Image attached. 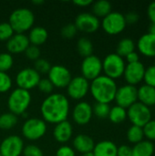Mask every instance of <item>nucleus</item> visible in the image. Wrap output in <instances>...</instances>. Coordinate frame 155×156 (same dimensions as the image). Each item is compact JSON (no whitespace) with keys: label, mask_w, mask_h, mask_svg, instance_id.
Masks as SVG:
<instances>
[{"label":"nucleus","mask_w":155,"mask_h":156,"mask_svg":"<svg viewBox=\"0 0 155 156\" xmlns=\"http://www.w3.org/2000/svg\"><path fill=\"white\" fill-rule=\"evenodd\" d=\"M70 111L69 99L61 93H51L41 103L40 112L46 122L58 124L66 121Z\"/></svg>","instance_id":"1"},{"label":"nucleus","mask_w":155,"mask_h":156,"mask_svg":"<svg viewBox=\"0 0 155 156\" xmlns=\"http://www.w3.org/2000/svg\"><path fill=\"white\" fill-rule=\"evenodd\" d=\"M117 89L116 81L105 75H100L90 82V92L99 103L110 104L113 101Z\"/></svg>","instance_id":"2"},{"label":"nucleus","mask_w":155,"mask_h":156,"mask_svg":"<svg viewBox=\"0 0 155 156\" xmlns=\"http://www.w3.org/2000/svg\"><path fill=\"white\" fill-rule=\"evenodd\" d=\"M35 22L34 13L28 8H17L15 9L10 16L8 23L12 27L15 33H22L31 29Z\"/></svg>","instance_id":"3"},{"label":"nucleus","mask_w":155,"mask_h":156,"mask_svg":"<svg viewBox=\"0 0 155 156\" xmlns=\"http://www.w3.org/2000/svg\"><path fill=\"white\" fill-rule=\"evenodd\" d=\"M31 94L29 91L16 88L11 91L7 99V107L10 112L18 116L24 115L31 104Z\"/></svg>","instance_id":"4"},{"label":"nucleus","mask_w":155,"mask_h":156,"mask_svg":"<svg viewBox=\"0 0 155 156\" xmlns=\"http://www.w3.org/2000/svg\"><path fill=\"white\" fill-rule=\"evenodd\" d=\"M125 67L124 58L116 53L107 55L102 60V71L104 75L114 80L123 76Z\"/></svg>","instance_id":"5"},{"label":"nucleus","mask_w":155,"mask_h":156,"mask_svg":"<svg viewBox=\"0 0 155 156\" xmlns=\"http://www.w3.org/2000/svg\"><path fill=\"white\" fill-rule=\"evenodd\" d=\"M47 133V122L43 119L29 118L22 126V134L28 141H37Z\"/></svg>","instance_id":"6"},{"label":"nucleus","mask_w":155,"mask_h":156,"mask_svg":"<svg viewBox=\"0 0 155 156\" xmlns=\"http://www.w3.org/2000/svg\"><path fill=\"white\" fill-rule=\"evenodd\" d=\"M127 118L132 125L143 128L152 120V112L149 107L137 101L127 109Z\"/></svg>","instance_id":"7"},{"label":"nucleus","mask_w":155,"mask_h":156,"mask_svg":"<svg viewBox=\"0 0 155 156\" xmlns=\"http://www.w3.org/2000/svg\"><path fill=\"white\" fill-rule=\"evenodd\" d=\"M100 26L107 34L118 35L125 29L127 23L123 14L111 11L108 16L102 18Z\"/></svg>","instance_id":"8"},{"label":"nucleus","mask_w":155,"mask_h":156,"mask_svg":"<svg viewBox=\"0 0 155 156\" xmlns=\"http://www.w3.org/2000/svg\"><path fill=\"white\" fill-rule=\"evenodd\" d=\"M40 80V74L34 68H25L16 74V83L17 88L29 91L37 87Z\"/></svg>","instance_id":"9"},{"label":"nucleus","mask_w":155,"mask_h":156,"mask_svg":"<svg viewBox=\"0 0 155 156\" xmlns=\"http://www.w3.org/2000/svg\"><path fill=\"white\" fill-rule=\"evenodd\" d=\"M80 70L82 73L81 76L89 81H91L101 75L102 60L93 54L84 58L80 65Z\"/></svg>","instance_id":"10"},{"label":"nucleus","mask_w":155,"mask_h":156,"mask_svg":"<svg viewBox=\"0 0 155 156\" xmlns=\"http://www.w3.org/2000/svg\"><path fill=\"white\" fill-rule=\"evenodd\" d=\"M114 101L118 106H121L127 110L132 104L138 101L136 86L125 84L123 86L119 87L117 89Z\"/></svg>","instance_id":"11"},{"label":"nucleus","mask_w":155,"mask_h":156,"mask_svg":"<svg viewBox=\"0 0 155 156\" xmlns=\"http://www.w3.org/2000/svg\"><path fill=\"white\" fill-rule=\"evenodd\" d=\"M48 79L52 85L58 89L67 88L72 79L71 73L69 69L63 65H54L51 67L48 73Z\"/></svg>","instance_id":"12"},{"label":"nucleus","mask_w":155,"mask_h":156,"mask_svg":"<svg viewBox=\"0 0 155 156\" xmlns=\"http://www.w3.org/2000/svg\"><path fill=\"white\" fill-rule=\"evenodd\" d=\"M90 92V81L82 76H76L71 79L67 86V93L73 100L79 101Z\"/></svg>","instance_id":"13"},{"label":"nucleus","mask_w":155,"mask_h":156,"mask_svg":"<svg viewBox=\"0 0 155 156\" xmlns=\"http://www.w3.org/2000/svg\"><path fill=\"white\" fill-rule=\"evenodd\" d=\"M23 139L18 135H9L5 137L0 144V154L2 156H20L24 150Z\"/></svg>","instance_id":"14"},{"label":"nucleus","mask_w":155,"mask_h":156,"mask_svg":"<svg viewBox=\"0 0 155 156\" xmlns=\"http://www.w3.org/2000/svg\"><path fill=\"white\" fill-rule=\"evenodd\" d=\"M74 25L77 27V29L81 32L94 33L100 28V21L92 13L84 12L77 16Z\"/></svg>","instance_id":"15"},{"label":"nucleus","mask_w":155,"mask_h":156,"mask_svg":"<svg viewBox=\"0 0 155 156\" xmlns=\"http://www.w3.org/2000/svg\"><path fill=\"white\" fill-rule=\"evenodd\" d=\"M145 69L146 68L141 61L136 63L126 64L123 77L127 84L136 86L137 84L141 83L144 78Z\"/></svg>","instance_id":"16"},{"label":"nucleus","mask_w":155,"mask_h":156,"mask_svg":"<svg viewBox=\"0 0 155 156\" xmlns=\"http://www.w3.org/2000/svg\"><path fill=\"white\" fill-rule=\"evenodd\" d=\"M93 116L92 106L87 101H80L77 103L72 111V119L78 125L88 124Z\"/></svg>","instance_id":"17"},{"label":"nucleus","mask_w":155,"mask_h":156,"mask_svg":"<svg viewBox=\"0 0 155 156\" xmlns=\"http://www.w3.org/2000/svg\"><path fill=\"white\" fill-rule=\"evenodd\" d=\"M30 45L27 36L22 33H15L12 37L6 41V49L8 53L20 54L26 51Z\"/></svg>","instance_id":"18"},{"label":"nucleus","mask_w":155,"mask_h":156,"mask_svg":"<svg viewBox=\"0 0 155 156\" xmlns=\"http://www.w3.org/2000/svg\"><path fill=\"white\" fill-rule=\"evenodd\" d=\"M138 51L147 58H155V35L150 33L140 37L136 44Z\"/></svg>","instance_id":"19"},{"label":"nucleus","mask_w":155,"mask_h":156,"mask_svg":"<svg viewBox=\"0 0 155 156\" xmlns=\"http://www.w3.org/2000/svg\"><path fill=\"white\" fill-rule=\"evenodd\" d=\"M73 134V127L72 124L68 121H63L58 124H56L53 130V136L58 143L65 144L69 142Z\"/></svg>","instance_id":"20"},{"label":"nucleus","mask_w":155,"mask_h":156,"mask_svg":"<svg viewBox=\"0 0 155 156\" xmlns=\"http://www.w3.org/2000/svg\"><path fill=\"white\" fill-rule=\"evenodd\" d=\"M95 146L94 140L86 134H79L73 140V149L82 154L92 152Z\"/></svg>","instance_id":"21"},{"label":"nucleus","mask_w":155,"mask_h":156,"mask_svg":"<svg viewBox=\"0 0 155 156\" xmlns=\"http://www.w3.org/2000/svg\"><path fill=\"white\" fill-rule=\"evenodd\" d=\"M138 101L143 103L147 107H152L155 105V88L149 85H142L137 88Z\"/></svg>","instance_id":"22"},{"label":"nucleus","mask_w":155,"mask_h":156,"mask_svg":"<svg viewBox=\"0 0 155 156\" xmlns=\"http://www.w3.org/2000/svg\"><path fill=\"white\" fill-rule=\"evenodd\" d=\"M118 146L111 141H101L95 144L92 151L94 156H117Z\"/></svg>","instance_id":"23"},{"label":"nucleus","mask_w":155,"mask_h":156,"mask_svg":"<svg viewBox=\"0 0 155 156\" xmlns=\"http://www.w3.org/2000/svg\"><path fill=\"white\" fill-rule=\"evenodd\" d=\"M27 37L30 45L39 47L48 40V30L43 27H34L30 29Z\"/></svg>","instance_id":"24"},{"label":"nucleus","mask_w":155,"mask_h":156,"mask_svg":"<svg viewBox=\"0 0 155 156\" xmlns=\"http://www.w3.org/2000/svg\"><path fill=\"white\" fill-rule=\"evenodd\" d=\"M132 156H153L154 154V144L153 142L143 140L132 148Z\"/></svg>","instance_id":"25"},{"label":"nucleus","mask_w":155,"mask_h":156,"mask_svg":"<svg viewBox=\"0 0 155 156\" xmlns=\"http://www.w3.org/2000/svg\"><path fill=\"white\" fill-rule=\"evenodd\" d=\"M111 12V4L107 0H99L92 3V14L100 17H105Z\"/></svg>","instance_id":"26"},{"label":"nucleus","mask_w":155,"mask_h":156,"mask_svg":"<svg viewBox=\"0 0 155 156\" xmlns=\"http://www.w3.org/2000/svg\"><path fill=\"white\" fill-rule=\"evenodd\" d=\"M136 45L132 38L125 37L119 41L116 48V54L121 56L122 58H125L128 54L135 51Z\"/></svg>","instance_id":"27"},{"label":"nucleus","mask_w":155,"mask_h":156,"mask_svg":"<svg viewBox=\"0 0 155 156\" xmlns=\"http://www.w3.org/2000/svg\"><path fill=\"white\" fill-rule=\"evenodd\" d=\"M108 118L110 119V121L111 122H113L115 124L122 123L127 118V110L121 106L115 105L111 108Z\"/></svg>","instance_id":"28"},{"label":"nucleus","mask_w":155,"mask_h":156,"mask_svg":"<svg viewBox=\"0 0 155 156\" xmlns=\"http://www.w3.org/2000/svg\"><path fill=\"white\" fill-rule=\"evenodd\" d=\"M77 50H78V53L81 57L87 58V57L92 55L93 44H92V42L89 38H87V37H80L78 40V43H77Z\"/></svg>","instance_id":"29"},{"label":"nucleus","mask_w":155,"mask_h":156,"mask_svg":"<svg viewBox=\"0 0 155 156\" xmlns=\"http://www.w3.org/2000/svg\"><path fill=\"white\" fill-rule=\"evenodd\" d=\"M127 139L132 144H136L143 141L144 133H143V128L139 127V126L132 125L127 131Z\"/></svg>","instance_id":"30"},{"label":"nucleus","mask_w":155,"mask_h":156,"mask_svg":"<svg viewBox=\"0 0 155 156\" xmlns=\"http://www.w3.org/2000/svg\"><path fill=\"white\" fill-rule=\"evenodd\" d=\"M18 122L17 116L12 112H5L0 115V129L10 130L16 125Z\"/></svg>","instance_id":"31"},{"label":"nucleus","mask_w":155,"mask_h":156,"mask_svg":"<svg viewBox=\"0 0 155 156\" xmlns=\"http://www.w3.org/2000/svg\"><path fill=\"white\" fill-rule=\"evenodd\" d=\"M111 107L109 104L106 103H99L96 102L92 107L93 115H95L99 119H106L109 116Z\"/></svg>","instance_id":"32"},{"label":"nucleus","mask_w":155,"mask_h":156,"mask_svg":"<svg viewBox=\"0 0 155 156\" xmlns=\"http://www.w3.org/2000/svg\"><path fill=\"white\" fill-rule=\"evenodd\" d=\"M14 65L13 56L8 52L0 53V71L7 72Z\"/></svg>","instance_id":"33"},{"label":"nucleus","mask_w":155,"mask_h":156,"mask_svg":"<svg viewBox=\"0 0 155 156\" xmlns=\"http://www.w3.org/2000/svg\"><path fill=\"white\" fill-rule=\"evenodd\" d=\"M15 34L12 27L8 22L0 23V41H7Z\"/></svg>","instance_id":"34"},{"label":"nucleus","mask_w":155,"mask_h":156,"mask_svg":"<svg viewBox=\"0 0 155 156\" xmlns=\"http://www.w3.org/2000/svg\"><path fill=\"white\" fill-rule=\"evenodd\" d=\"M12 85L13 81L8 73L0 71V93H5L10 90Z\"/></svg>","instance_id":"35"},{"label":"nucleus","mask_w":155,"mask_h":156,"mask_svg":"<svg viewBox=\"0 0 155 156\" xmlns=\"http://www.w3.org/2000/svg\"><path fill=\"white\" fill-rule=\"evenodd\" d=\"M51 64L46 58H39L34 63V69L41 75V74H48L51 69Z\"/></svg>","instance_id":"36"},{"label":"nucleus","mask_w":155,"mask_h":156,"mask_svg":"<svg viewBox=\"0 0 155 156\" xmlns=\"http://www.w3.org/2000/svg\"><path fill=\"white\" fill-rule=\"evenodd\" d=\"M143 130L144 133V138L153 143L155 141V120H151L149 122H147L143 127Z\"/></svg>","instance_id":"37"},{"label":"nucleus","mask_w":155,"mask_h":156,"mask_svg":"<svg viewBox=\"0 0 155 156\" xmlns=\"http://www.w3.org/2000/svg\"><path fill=\"white\" fill-rule=\"evenodd\" d=\"M143 80L146 85L155 88V64L145 69Z\"/></svg>","instance_id":"38"},{"label":"nucleus","mask_w":155,"mask_h":156,"mask_svg":"<svg viewBox=\"0 0 155 156\" xmlns=\"http://www.w3.org/2000/svg\"><path fill=\"white\" fill-rule=\"evenodd\" d=\"M38 90L45 94H51L53 90H54V86L52 85V83L49 81V80L48 78H44L39 80L38 85H37Z\"/></svg>","instance_id":"39"},{"label":"nucleus","mask_w":155,"mask_h":156,"mask_svg":"<svg viewBox=\"0 0 155 156\" xmlns=\"http://www.w3.org/2000/svg\"><path fill=\"white\" fill-rule=\"evenodd\" d=\"M77 31H78V29L74 24H68L61 28V36L64 38L71 39L77 34Z\"/></svg>","instance_id":"40"},{"label":"nucleus","mask_w":155,"mask_h":156,"mask_svg":"<svg viewBox=\"0 0 155 156\" xmlns=\"http://www.w3.org/2000/svg\"><path fill=\"white\" fill-rule=\"evenodd\" d=\"M23 155L24 156H44L42 150L35 145V144H28L24 147L23 150Z\"/></svg>","instance_id":"41"},{"label":"nucleus","mask_w":155,"mask_h":156,"mask_svg":"<svg viewBox=\"0 0 155 156\" xmlns=\"http://www.w3.org/2000/svg\"><path fill=\"white\" fill-rule=\"evenodd\" d=\"M25 54H26V57L28 59L36 61L37 59H38L40 58L41 52H40V49H39L38 47L34 46V45H29L28 48L26 49Z\"/></svg>","instance_id":"42"},{"label":"nucleus","mask_w":155,"mask_h":156,"mask_svg":"<svg viewBox=\"0 0 155 156\" xmlns=\"http://www.w3.org/2000/svg\"><path fill=\"white\" fill-rule=\"evenodd\" d=\"M56 156H76V153L72 147L63 145L57 150Z\"/></svg>","instance_id":"43"},{"label":"nucleus","mask_w":155,"mask_h":156,"mask_svg":"<svg viewBox=\"0 0 155 156\" xmlns=\"http://www.w3.org/2000/svg\"><path fill=\"white\" fill-rule=\"evenodd\" d=\"M124 17H125V20H126V23L130 24V25L136 24L140 19L139 14L136 13V12H133V11H131V12L127 13L126 15H124Z\"/></svg>","instance_id":"44"},{"label":"nucleus","mask_w":155,"mask_h":156,"mask_svg":"<svg viewBox=\"0 0 155 156\" xmlns=\"http://www.w3.org/2000/svg\"><path fill=\"white\" fill-rule=\"evenodd\" d=\"M117 156H132V149L129 145L123 144L118 147Z\"/></svg>","instance_id":"45"},{"label":"nucleus","mask_w":155,"mask_h":156,"mask_svg":"<svg viewBox=\"0 0 155 156\" xmlns=\"http://www.w3.org/2000/svg\"><path fill=\"white\" fill-rule=\"evenodd\" d=\"M147 16L150 21L153 24H155V1L149 4L147 7Z\"/></svg>","instance_id":"46"},{"label":"nucleus","mask_w":155,"mask_h":156,"mask_svg":"<svg viewBox=\"0 0 155 156\" xmlns=\"http://www.w3.org/2000/svg\"><path fill=\"white\" fill-rule=\"evenodd\" d=\"M126 61L128 62V64H131V63H136V62H139L140 61V57H139V54L136 52V51H133L130 54H128L126 57Z\"/></svg>","instance_id":"47"},{"label":"nucleus","mask_w":155,"mask_h":156,"mask_svg":"<svg viewBox=\"0 0 155 156\" xmlns=\"http://www.w3.org/2000/svg\"><path fill=\"white\" fill-rule=\"evenodd\" d=\"M93 1L92 0H76L73 1V4L79 6V7H86L90 5H92Z\"/></svg>","instance_id":"48"},{"label":"nucleus","mask_w":155,"mask_h":156,"mask_svg":"<svg viewBox=\"0 0 155 156\" xmlns=\"http://www.w3.org/2000/svg\"><path fill=\"white\" fill-rule=\"evenodd\" d=\"M148 33L152 34V35H155V24H153L151 23L150 27H149V31Z\"/></svg>","instance_id":"49"},{"label":"nucleus","mask_w":155,"mask_h":156,"mask_svg":"<svg viewBox=\"0 0 155 156\" xmlns=\"http://www.w3.org/2000/svg\"><path fill=\"white\" fill-rule=\"evenodd\" d=\"M32 3L34 5H42V4H44V1L43 0H33Z\"/></svg>","instance_id":"50"},{"label":"nucleus","mask_w":155,"mask_h":156,"mask_svg":"<svg viewBox=\"0 0 155 156\" xmlns=\"http://www.w3.org/2000/svg\"><path fill=\"white\" fill-rule=\"evenodd\" d=\"M80 156H94L92 152H90V153H86V154H82Z\"/></svg>","instance_id":"51"},{"label":"nucleus","mask_w":155,"mask_h":156,"mask_svg":"<svg viewBox=\"0 0 155 156\" xmlns=\"http://www.w3.org/2000/svg\"><path fill=\"white\" fill-rule=\"evenodd\" d=\"M0 156H2V155H1V154H0Z\"/></svg>","instance_id":"52"}]
</instances>
